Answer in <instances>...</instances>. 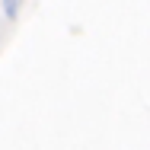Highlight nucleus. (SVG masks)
<instances>
[{
	"instance_id": "obj_1",
	"label": "nucleus",
	"mask_w": 150,
	"mask_h": 150,
	"mask_svg": "<svg viewBox=\"0 0 150 150\" xmlns=\"http://www.w3.org/2000/svg\"><path fill=\"white\" fill-rule=\"evenodd\" d=\"M3 13H6L10 19H16V13H19V0H3Z\"/></svg>"
}]
</instances>
